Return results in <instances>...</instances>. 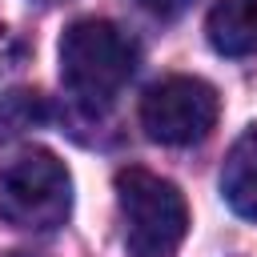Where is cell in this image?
I'll return each mask as SVG.
<instances>
[{
	"label": "cell",
	"instance_id": "6",
	"mask_svg": "<svg viewBox=\"0 0 257 257\" xmlns=\"http://www.w3.org/2000/svg\"><path fill=\"white\" fill-rule=\"evenodd\" d=\"M221 197L237 217L257 225V128H249L229 149V161L221 169Z\"/></svg>",
	"mask_w": 257,
	"mask_h": 257
},
{
	"label": "cell",
	"instance_id": "4",
	"mask_svg": "<svg viewBox=\"0 0 257 257\" xmlns=\"http://www.w3.org/2000/svg\"><path fill=\"white\" fill-rule=\"evenodd\" d=\"M217 88L201 76H165L141 96V128L157 145H197L217 124Z\"/></svg>",
	"mask_w": 257,
	"mask_h": 257
},
{
	"label": "cell",
	"instance_id": "1",
	"mask_svg": "<svg viewBox=\"0 0 257 257\" xmlns=\"http://www.w3.org/2000/svg\"><path fill=\"white\" fill-rule=\"evenodd\" d=\"M137 40L112 20H76L60 36V80L88 112L108 108L137 72Z\"/></svg>",
	"mask_w": 257,
	"mask_h": 257
},
{
	"label": "cell",
	"instance_id": "5",
	"mask_svg": "<svg viewBox=\"0 0 257 257\" xmlns=\"http://www.w3.org/2000/svg\"><path fill=\"white\" fill-rule=\"evenodd\" d=\"M205 32L221 56H257V0H217Z\"/></svg>",
	"mask_w": 257,
	"mask_h": 257
},
{
	"label": "cell",
	"instance_id": "7",
	"mask_svg": "<svg viewBox=\"0 0 257 257\" xmlns=\"http://www.w3.org/2000/svg\"><path fill=\"white\" fill-rule=\"evenodd\" d=\"M137 8H145L149 16H161V20H173V16H181L193 0H133Z\"/></svg>",
	"mask_w": 257,
	"mask_h": 257
},
{
	"label": "cell",
	"instance_id": "9",
	"mask_svg": "<svg viewBox=\"0 0 257 257\" xmlns=\"http://www.w3.org/2000/svg\"><path fill=\"white\" fill-rule=\"evenodd\" d=\"M36 4H60V0H36Z\"/></svg>",
	"mask_w": 257,
	"mask_h": 257
},
{
	"label": "cell",
	"instance_id": "2",
	"mask_svg": "<svg viewBox=\"0 0 257 257\" xmlns=\"http://www.w3.org/2000/svg\"><path fill=\"white\" fill-rule=\"evenodd\" d=\"M116 201L124 217L128 257H177L189 233V205L181 189L149 169L116 173Z\"/></svg>",
	"mask_w": 257,
	"mask_h": 257
},
{
	"label": "cell",
	"instance_id": "8",
	"mask_svg": "<svg viewBox=\"0 0 257 257\" xmlns=\"http://www.w3.org/2000/svg\"><path fill=\"white\" fill-rule=\"evenodd\" d=\"M20 52H24V48H20V40L0 24V76H4L8 68H16V64H20Z\"/></svg>",
	"mask_w": 257,
	"mask_h": 257
},
{
	"label": "cell",
	"instance_id": "3",
	"mask_svg": "<svg viewBox=\"0 0 257 257\" xmlns=\"http://www.w3.org/2000/svg\"><path fill=\"white\" fill-rule=\"evenodd\" d=\"M72 209V177L48 149H20L0 161V217L28 233L64 225Z\"/></svg>",
	"mask_w": 257,
	"mask_h": 257
}]
</instances>
